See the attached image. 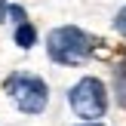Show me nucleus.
<instances>
[{"label":"nucleus","instance_id":"obj_1","mask_svg":"<svg viewBox=\"0 0 126 126\" xmlns=\"http://www.w3.org/2000/svg\"><path fill=\"white\" fill-rule=\"evenodd\" d=\"M92 37L86 34V31L74 28V25H65V28H55L49 31L46 37V52L52 62H59V65H83L86 59H89L92 52Z\"/></svg>","mask_w":126,"mask_h":126},{"label":"nucleus","instance_id":"obj_2","mask_svg":"<svg viewBox=\"0 0 126 126\" xmlns=\"http://www.w3.org/2000/svg\"><path fill=\"white\" fill-rule=\"evenodd\" d=\"M6 92L16 102V108L25 111V114H40L46 108V102H49L46 83L40 77H34V74H22V71L6 77Z\"/></svg>","mask_w":126,"mask_h":126},{"label":"nucleus","instance_id":"obj_3","mask_svg":"<svg viewBox=\"0 0 126 126\" xmlns=\"http://www.w3.org/2000/svg\"><path fill=\"white\" fill-rule=\"evenodd\" d=\"M68 98H71L74 114L83 117L86 123H95L108 111V92H105V83L98 77H83L80 83H74V89H71Z\"/></svg>","mask_w":126,"mask_h":126},{"label":"nucleus","instance_id":"obj_4","mask_svg":"<svg viewBox=\"0 0 126 126\" xmlns=\"http://www.w3.org/2000/svg\"><path fill=\"white\" fill-rule=\"evenodd\" d=\"M34 40H37L34 25H28V22H25V25H18V28H16V43H18L22 49H31V46H34Z\"/></svg>","mask_w":126,"mask_h":126},{"label":"nucleus","instance_id":"obj_5","mask_svg":"<svg viewBox=\"0 0 126 126\" xmlns=\"http://www.w3.org/2000/svg\"><path fill=\"white\" fill-rule=\"evenodd\" d=\"M114 89H117V102L126 108V65H120L114 71Z\"/></svg>","mask_w":126,"mask_h":126},{"label":"nucleus","instance_id":"obj_6","mask_svg":"<svg viewBox=\"0 0 126 126\" xmlns=\"http://www.w3.org/2000/svg\"><path fill=\"white\" fill-rule=\"evenodd\" d=\"M6 16H9L16 25H25V9H22V6H9V9H6Z\"/></svg>","mask_w":126,"mask_h":126},{"label":"nucleus","instance_id":"obj_7","mask_svg":"<svg viewBox=\"0 0 126 126\" xmlns=\"http://www.w3.org/2000/svg\"><path fill=\"white\" fill-rule=\"evenodd\" d=\"M114 28H117V31H120V34L126 37V6H123L120 12H117V18H114Z\"/></svg>","mask_w":126,"mask_h":126},{"label":"nucleus","instance_id":"obj_8","mask_svg":"<svg viewBox=\"0 0 126 126\" xmlns=\"http://www.w3.org/2000/svg\"><path fill=\"white\" fill-rule=\"evenodd\" d=\"M83 126H102V123H83Z\"/></svg>","mask_w":126,"mask_h":126}]
</instances>
